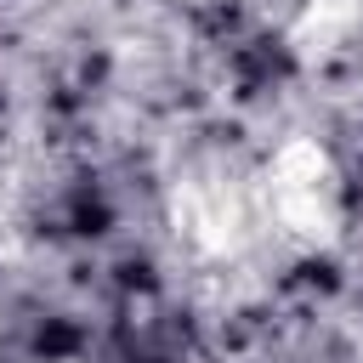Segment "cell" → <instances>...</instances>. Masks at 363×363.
<instances>
[{
  "label": "cell",
  "mask_w": 363,
  "mask_h": 363,
  "mask_svg": "<svg viewBox=\"0 0 363 363\" xmlns=\"http://www.w3.org/2000/svg\"><path fill=\"white\" fill-rule=\"evenodd\" d=\"M0 329H6V318H0Z\"/></svg>",
  "instance_id": "cell-4"
},
{
  "label": "cell",
  "mask_w": 363,
  "mask_h": 363,
  "mask_svg": "<svg viewBox=\"0 0 363 363\" xmlns=\"http://www.w3.org/2000/svg\"><path fill=\"white\" fill-rule=\"evenodd\" d=\"M352 23H357V0H306L301 6V17L289 23V57L295 62H323L346 34H352Z\"/></svg>",
  "instance_id": "cell-3"
},
{
  "label": "cell",
  "mask_w": 363,
  "mask_h": 363,
  "mask_svg": "<svg viewBox=\"0 0 363 363\" xmlns=\"http://www.w3.org/2000/svg\"><path fill=\"white\" fill-rule=\"evenodd\" d=\"M255 193H261V221L278 238H289L295 250H329L340 238V221H346L340 216V170L323 142L289 136L267 159Z\"/></svg>",
  "instance_id": "cell-1"
},
{
  "label": "cell",
  "mask_w": 363,
  "mask_h": 363,
  "mask_svg": "<svg viewBox=\"0 0 363 363\" xmlns=\"http://www.w3.org/2000/svg\"><path fill=\"white\" fill-rule=\"evenodd\" d=\"M170 221L199 255H233L261 221V193L255 182H227V176H182L170 193Z\"/></svg>",
  "instance_id": "cell-2"
}]
</instances>
